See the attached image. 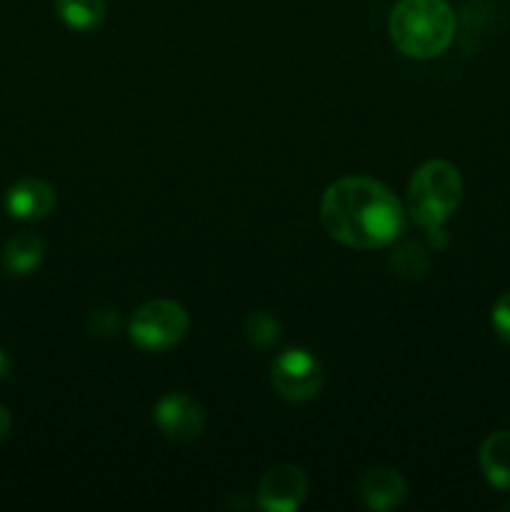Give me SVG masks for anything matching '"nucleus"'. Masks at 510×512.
I'll return each instance as SVG.
<instances>
[{
    "mask_svg": "<svg viewBox=\"0 0 510 512\" xmlns=\"http://www.w3.org/2000/svg\"><path fill=\"white\" fill-rule=\"evenodd\" d=\"M390 265H393L395 273L400 278H420V275L428 270V255L420 245L415 243H403L400 248H395V253L390 255Z\"/></svg>",
    "mask_w": 510,
    "mask_h": 512,
    "instance_id": "13",
    "label": "nucleus"
},
{
    "mask_svg": "<svg viewBox=\"0 0 510 512\" xmlns=\"http://www.w3.org/2000/svg\"><path fill=\"white\" fill-rule=\"evenodd\" d=\"M245 335L253 345L258 348H270V345L278 343L280 338V323L270 313L260 310V313H253L248 318V325H245Z\"/></svg>",
    "mask_w": 510,
    "mask_h": 512,
    "instance_id": "14",
    "label": "nucleus"
},
{
    "mask_svg": "<svg viewBox=\"0 0 510 512\" xmlns=\"http://www.w3.org/2000/svg\"><path fill=\"white\" fill-rule=\"evenodd\" d=\"M493 328L505 343H510V293H505L503 298L495 303L493 308Z\"/></svg>",
    "mask_w": 510,
    "mask_h": 512,
    "instance_id": "15",
    "label": "nucleus"
},
{
    "mask_svg": "<svg viewBox=\"0 0 510 512\" xmlns=\"http://www.w3.org/2000/svg\"><path fill=\"white\" fill-rule=\"evenodd\" d=\"M320 220L333 240L355 250L393 243L405 230V210L383 183L363 175L340 178L325 190Z\"/></svg>",
    "mask_w": 510,
    "mask_h": 512,
    "instance_id": "1",
    "label": "nucleus"
},
{
    "mask_svg": "<svg viewBox=\"0 0 510 512\" xmlns=\"http://www.w3.org/2000/svg\"><path fill=\"white\" fill-rule=\"evenodd\" d=\"M480 468L493 488L510 490V430H498L485 438L480 445Z\"/></svg>",
    "mask_w": 510,
    "mask_h": 512,
    "instance_id": "10",
    "label": "nucleus"
},
{
    "mask_svg": "<svg viewBox=\"0 0 510 512\" xmlns=\"http://www.w3.org/2000/svg\"><path fill=\"white\" fill-rule=\"evenodd\" d=\"M308 498V478L298 465H275L260 478L258 503L270 512H293Z\"/></svg>",
    "mask_w": 510,
    "mask_h": 512,
    "instance_id": "6",
    "label": "nucleus"
},
{
    "mask_svg": "<svg viewBox=\"0 0 510 512\" xmlns=\"http://www.w3.org/2000/svg\"><path fill=\"white\" fill-rule=\"evenodd\" d=\"M45 255V243L40 235L35 233H18L8 240L5 245V268L13 275H30L33 270H38V265L43 263Z\"/></svg>",
    "mask_w": 510,
    "mask_h": 512,
    "instance_id": "11",
    "label": "nucleus"
},
{
    "mask_svg": "<svg viewBox=\"0 0 510 512\" xmlns=\"http://www.w3.org/2000/svg\"><path fill=\"white\" fill-rule=\"evenodd\" d=\"M460 198L463 178L458 168L445 160H428L415 170L408 185V213L425 233H430L443 228L445 220L458 210Z\"/></svg>",
    "mask_w": 510,
    "mask_h": 512,
    "instance_id": "3",
    "label": "nucleus"
},
{
    "mask_svg": "<svg viewBox=\"0 0 510 512\" xmlns=\"http://www.w3.org/2000/svg\"><path fill=\"white\" fill-rule=\"evenodd\" d=\"M188 313L175 300H150L135 310L130 320V338L145 350H168L178 345L188 333Z\"/></svg>",
    "mask_w": 510,
    "mask_h": 512,
    "instance_id": "4",
    "label": "nucleus"
},
{
    "mask_svg": "<svg viewBox=\"0 0 510 512\" xmlns=\"http://www.w3.org/2000/svg\"><path fill=\"white\" fill-rule=\"evenodd\" d=\"M55 208V190L35 178L18 180L5 195V210L18 220L48 218Z\"/></svg>",
    "mask_w": 510,
    "mask_h": 512,
    "instance_id": "8",
    "label": "nucleus"
},
{
    "mask_svg": "<svg viewBox=\"0 0 510 512\" xmlns=\"http://www.w3.org/2000/svg\"><path fill=\"white\" fill-rule=\"evenodd\" d=\"M358 493L360 500H363L370 510L385 512L403 505L405 495H408V485H405L403 475H400L398 470L373 468L360 478Z\"/></svg>",
    "mask_w": 510,
    "mask_h": 512,
    "instance_id": "9",
    "label": "nucleus"
},
{
    "mask_svg": "<svg viewBox=\"0 0 510 512\" xmlns=\"http://www.w3.org/2000/svg\"><path fill=\"white\" fill-rule=\"evenodd\" d=\"M10 425H13V418H10V413L5 405H0V445H3L5 438H8Z\"/></svg>",
    "mask_w": 510,
    "mask_h": 512,
    "instance_id": "16",
    "label": "nucleus"
},
{
    "mask_svg": "<svg viewBox=\"0 0 510 512\" xmlns=\"http://www.w3.org/2000/svg\"><path fill=\"white\" fill-rule=\"evenodd\" d=\"M388 30L395 48L408 58H438L455 38V13L445 0H400Z\"/></svg>",
    "mask_w": 510,
    "mask_h": 512,
    "instance_id": "2",
    "label": "nucleus"
},
{
    "mask_svg": "<svg viewBox=\"0 0 510 512\" xmlns=\"http://www.w3.org/2000/svg\"><path fill=\"white\" fill-rule=\"evenodd\" d=\"M155 425L160 433L175 443H190L205 428L203 408L185 393H170L155 405Z\"/></svg>",
    "mask_w": 510,
    "mask_h": 512,
    "instance_id": "7",
    "label": "nucleus"
},
{
    "mask_svg": "<svg viewBox=\"0 0 510 512\" xmlns=\"http://www.w3.org/2000/svg\"><path fill=\"white\" fill-rule=\"evenodd\" d=\"M8 373H10V358L5 355V350H0V380L8 378Z\"/></svg>",
    "mask_w": 510,
    "mask_h": 512,
    "instance_id": "17",
    "label": "nucleus"
},
{
    "mask_svg": "<svg viewBox=\"0 0 510 512\" xmlns=\"http://www.w3.org/2000/svg\"><path fill=\"white\" fill-rule=\"evenodd\" d=\"M55 8L75 30H93L105 18V0H55Z\"/></svg>",
    "mask_w": 510,
    "mask_h": 512,
    "instance_id": "12",
    "label": "nucleus"
},
{
    "mask_svg": "<svg viewBox=\"0 0 510 512\" xmlns=\"http://www.w3.org/2000/svg\"><path fill=\"white\" fill-rule=\"evenodd\" d=\"M270 378H273V388L280 398L290 400V403H305L320 393L323 368L310 350L290 348L275 358Z\"/></svg>",
    "mask_w": 510,
    "mask_h": 512,
    "instance_id": "5",
    "label": "nucleus"
}]
</instances>
